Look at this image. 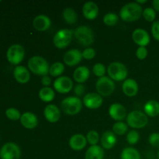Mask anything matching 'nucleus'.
I'll return each instance as SVG.
<instances>
[{
  "mask_svg": "<svg viewBox=\"0 0 159 159\" xmlns=\"http://www.w3.org/2000/svg\"><path fill=\"white\" fill-rule=\"evenodd\" d=\"M74 31L70 29L59 30L53 38V43L57 49L66 48L72 40Z\"/></svg>",
  "mask_w": 159,
  "mask_h": 159,
  "instance_id": "423d86ee",
  "label": "nucleus"
},
{
  "mask_svg": "<svg viewBox=\"0 0 159 159\" xmlns=\"http://www.w3.org/2000/svg\"><path fill=\"white\" fill-rule=\"evenodd\" d=\"M108 112L110 117L117 122L122 121L127 117V110L124 106L120 103L116 102V103L111 104L109 107Z\"/></svg>",
  "mask_w": 159,
  "mask_h": 159,
  "instance_id": "4468645a",
  "label": "nucleus"
},
{
  "mask_svg": "<svg viewBox=\"0 0 159 159\" xmlns=\"http://www.w3.org/2000/svg\"><path fill=\"white\" fill-rule=\"evenodd\" d=\"M20 120L22 126L26 129H29V130L36 128L37 124H38L37 116L31 112H26V113H23Z\"/></svg>",
  "mask_w": 159,
  "mask_h": 159,
  "instance_id": "aec40b11",
  "label": "nucleus"
},
{
  "mask_svg": "<svg viewBox=\"0 0 159 159\" xmlns=\"http://www.w3.org/2000/svg\"><path fill=\"white\" fill-rule=\"evenodd\" d=\"M127 125L134 129H141L148 124V116L139 110H134L127 116Z\"/></svg>",
  "mask_w": 159,
  "mask_h": 159,
  "instance_id": "0eeeda50",
  "label": "nucleus"
},
{
  "mask_svg": "<svg viewBox=\"0 0 159 159\" xmlns=\"http://www.w3.org/2000/svg\"><path fill=\"white\" fill-rule=\"evenodd\" d=\"M107 68L102 63H96L93 68V72L96 76L99 78H102L105 76Z\"/></svg>",
  "mask_w": 159,
  "mask_h": 159,
  "instance_id": "e433bc0d",
  "label": "nucleus"
},
{
  "mask_svg": "<svg viewBox=\"0 0 159 159\" xmlns=\"http://www.w3.org/2000/svg\"><path fill=\"white\" fill-rule=\"evenodd\" d=\"M61 108L65 114L74 116L81 112L82 102L77 96H68L61 101Z\"/></svg>",
  "mask_w": 159,
  "mask_h": 159,
  "instance_id": "7ed1b4c3",
  "label": "nucleus"
},
{
  "mask_svg": "<svg viewBox=\"0 0 159 159\" xmlns=\"http://www.w3.org/2000/svg\"><path fill=\"white\" fill-rule=\"evenodd\" d=\"M85 86L83 85V84H77V85L75 86L74 93H75V94L76 95V96H77V97L82 96V95L84 94V93H85Z\"/></svg>",
  "mask_w": 159,
  "mask_h": 159,
  "instance_id": "79ce46f5",
  "label": "nucleus"
},
{
  "mask_svg": "<svg viewBox=\"0 0 159 159\" xmlns=\"http://www.w3.org/2000/svg\"><path fill=\"white\" fill-rule=\"evenodd\" d=\"M43 116L49 123L54 124L57 122L61 118V110L54 104H49L43 110Z\"/></svg>",
  "mask_w": 159,
  "mask_h": 159,
  "instance_id": "dca6fc26",
  "label": "nucleus"
},
{
  "mask_svg": "<svg viewBox=\"0 0 159 159\" xmlns=\"http://www.w3.org/2000/svg\"><path fill=\"white\" fill-rule=\"evenodd\" d=\"M39 98L44 102H51L55 98V92L50 87H43L39 91Z\"/></svg>",
  "mask_w": 159,
  "mask_h": 159,
  "instance_id": "bb28decb",
  "label": "nucleus"
},
{
  "mask_svg": "<svg viewBox=\"0 0 159 159\" xmlns=\"http://www.w3.org/2000/svg\"><path fill=\"white\" fill-rule=\"evenodd\" d=\"M90 71L88 67L79 66L73 72V79L79 84H83L89 79Z\"/></svg>",
  "mask_w": 159,
  "mask_h": 159,
  "instance_id": "b1692460",
  "label": "nucleus"
},
{
  "mask_svg": "<svg viewBox=\"0 0 159 159\" xmlns=\"http://www.w3.org/2000/svg\"><path fill=\"white\" fill-rule=\"evenodd\" d=\"M54 88L56 92L61 94H66L71 91L73 88V82L69 77L61 76L57 78L54 82Z\"/></svg>",
  "mask_w": 159,
  "mask_h": 159,
  "instance_id": "9b49d317",
  "label": "nucleus"
},
{
  "mask_svg": "<svg viewBox=\"0 0 159 159\" xmlns=\"http://www.w3.org/2000/svg\"><path fill=\"white\" fill-rule=\"evenodd\" d=\"M6 116L9 120L16 121L18 120H20V117H21L22 115L17 109L11 107V108H8L6 110Z\"/></svg>",
  "mask_w": 159,
  "mask_h": 159,
  "instance_id": "f704fd0d",
  "label": "nucleus"
},
{
  "mask_svg": "<svg viewBox=\"0 0 159 159\" xmlns=\"http://www.w3.org/2000/svg\"><path fill=\"white\" fill-rule=\"evenodd\" d=\"M104 149L99 145L90 146L85 154V159H103Z\"/></svg>",
  "mask_w": 159,
  "mask_h": 159,
  "instance_id": "393cba45",
  "label": "nucleus"
},
{
  "mask_svg": "<svg viewBox=\"0 0 159 159\" xmlns=\"http://www.w3.org/2000/svg\"><path fill=\"white\" fill-rule=\"evenodd\" d=\"M152 34L154 38L159 41V20H156L152 23Z\"/></svg>",
  "mask_w": 159,
  "mask_h": 159,
  "instance_id": "a19ab883",
  "label": "nucleus"
},
{
  "mask_svg": "<svg viewBox=\"0 0 159 159\" xmlns=\"http://www.w3.org/2000/svg\"><path fill=\"white\" fill-rule=\"evenodd\" d=\"M13 75L16 80L20 84H26L30 79V72L23 65H18L13 70Z\"/></svg>",
  "mask_w": 159,
  "mask_h": 159,
  "instance_id": "6ab92c4d",
  "label": "nucleus"
},
{
  "mask_svg": "<svg viewBox=\"0 0 159 159\" xmlns=\"http://www.w3.org/2000/svg\"><path fill=\"white\" fill-rule=\"evenodd\" d=\"M62 17L68 24L72 25L77 23L78 14L72 8L68 7L64 9L63 12H62Z\"/></svg>",
  "mask_w": 159,
  "mask_h": 159,
  "instance_id": "cd10ccee",
  "label": "nucleus"
},
{
  "mask_svg": "<svg viewBox=\"0 0 159 159\" xmlns=\"http://www.w3.org/2000/svg\"><path fill=\"white\" fill-rule=\"evenodd\" d=\"M25 57V50L20 44H12L6 51V58L8 61L13 65L18 66L23 61Z\"/></svg>",
  "mask_w": 159,
  "mask_h": 159,
  "instance_id": "6e6552de",
  "label": "nucleus"
},
{
  "mask_svg": "<svg viewBox=\"0 0 159 159\" xmlns=\"http://www.w3.org/2000/svg\"><path fill=\"white\" fill-rule=\"evenodd\" d=\"M87 143L88 142H87L86 137L81 134H76L70 138L68 144L73 151L79 152V151L83 150L86 147Z\"/></svg>",
  "mask_w": 159,
  "mask_h": 159,
  "instance_id": "f3484780",
  "label": "nucleus"
},
{
  "mask_svg": "<svg viewBox=\"0 0 159 159\" xmlns=\"http://www.w3.org/2000/svg\"><path fill=\"white\" fill-rule=\"evenodd\" d=\"M82 54L79 50L71 49L66 51L64 54L63 61L66 65L69 67L75 66L79 65L82 60Z\"/></svg>",
  "mask_w": 159,
  "mask_h": 159,
  "instance_id": "ddd939ff",
  "label": "nucleus"
},
{
  "mask_svg": "<svg viewBox=\"0 0 159 159\" xmlns=\"http://www.w3.org/2000/svg\"><path fill=\"white\" fill-rule=\"evenodd\" d=\"M143 14L141 5L135 2H129L124 5L120 11V17L125 22H134L139 20Z\"/></svg>",
  "mask_w": 159,
  "mask_h": 159,
  "instance_id": "f257e3e1",
  "label": "nucleus"
},
{
  "mask_svg": "<svg viewBox=\"0 0 159 159\" xmlns=\"http://www.w3.org/2000/svg\"><path fill=\"white\" fill-rule=\"evenodd\" d=\"M158 159H159V151L158 152Z\"/></svg>",
  "mask_w": 159,
  "mask_h": 159,
  "instance_id": "49530a36",
  "label": "nucleus"
},
{
  "mask_svg": "<svg viewBox=\"0 0 159 159\" xmlns=\"http://www.w3.org/2000/svg\"><path fill=\"white\" fill-rule=\"evenodd\" d=\"M140 140V134L136 130H132L128 132L127 135V141L129 144H138V141Z\"/></svg>",
  "mask_w": 159,
  "mask_h": 159,
  "instance_id": "c9c22d12",
  "label": "nucleus"
},
{
  "mask_svg": "<svg viewBox=\"0 0 159 159\" xmlns=\"http://www.w3.org/2000/svg\"><path fill=\"white\" fill-rule=\"evenodd\" d=\"M86 140L87 142H88L91 146L97 145L99 140V133L95 130H89L86 134Z\"/></svg>",
  "mask_w": 159,
  "mask_h": 159,
  "instance_id": "473e14b6",
  "label": "nucleus"
},
{
  "mask_svg": "<svg viewBox=\"0 0 159 159\" xmlns=\"http://www.w3.org/2000/svg\"><path fill=\"white\" fill-rule=\"evenodd\" d=\"M104 24L107 26H113L119 21V16L114 12H107L102 19Z\"/></svg>",
  "mask_w": 159,
  "mask_h": 159,
  "instance_id": "7c9ffc66",
  "label": "nucleus"
},
{
  "mask_svg": "<svg viewBox=\"0 0 159 159\" xmlns=\"http://www.w3.org/2000/svg\"><path fill=\"white\" fill-rule=\"evenodd\" d=\"M96 89L98 94L101 96H109L114 92L115 83L110 77L103 76L97 80L96 83Z\"/></svg>",
  "mask_w": 159,
  "mask_h": 159,
  "instance_id": "9d476101",
  "label": "nucleus"
},
{
  "mask_svg": "<svg viewBox=\"0 0 159 159\" xmlns=\"http://www.w3.org/2000/svg\"><path fill=\"white\" fill-rule=\"evenodd\" d=\"M74 36L76 40L82 46H90L94 42V33L89 26H79L74 30Z\"/></svg>",
  "mask_w": 159,
  "mask_h": 159,
  "instance_id": "20e7f679",
  "label": "nucleus"
},
{
  "mask_svg": "<svg viewBox=\"0 0 159 159\" xmlns=\"http://www.w3.org/2000/svg\"><path fill=\"white\" fill-rule=\"evenodd\" d=\"M120 159H141V156L137 149L128 147L122 151Z\"/></svg>",
  "mask_w": 159,
  "mask_h": 159,
  "instance_id": "c85d7f7f",
  "label": "nucleus"
},
{
  "mask_svg": "<svg viewBox=\"0 0 159 159\" xmlns=\"http://www.w3.org/2000/svg\"><path fill=\"white\" fill-rule=\"evenodd\" d=\"M144 113L150 117H155L159 115V102L155 99L149 100L144 104Z\"/></svg>",
  "mask_w": 159,
  "mask_h": 159,
  "instance_id": "a878e982",
  "label": "nucleus"
},
{
  "mask_svg": "<svg viewBox=\"0 0 159 159\" xmlns=\"http://www.w3.org/2000/svg\"><path fill=\"white\" fill-rule=\"evenodd\" d=\"M127 130H128V125H127V124H125L122 121L115 123L113 126V132L116 135L121 136V135L125 134Z\"/></svg>",
  "mask_w": 159,
  "mask_h": 159,
  "instance_id": "2f4dec72",
  "label": "nucleus"
},
{
  "mask_svg": "<svg viewBox=\"0 0 159 159\" xmlns=\"http://www.w3.org/2000/svg\"><path fill=\"white\" fill-rule=\"evenodd\" d=\"M136 2L139 5L144 4V3L147 2V0H142V1H141V0H138V1H136Z\"/></svg>",
  "mask_w": 159,
  "mask_h": 159,
  "instance_id": "a18cd8bd",
  "label": "nucleus"
},
{
  "mask_svg": "<svg viewBox=\"0 0 159 159\" xmlns=\"http://www.w3.org/2000/svg\"><path fill=\"white\" fill-rule=\"evenodd\" d=\"M33 26L38 31H46L51 27V20L48 16L38 15L33 20Z\"/></svg>",
  "mask_w": 159,
  "mask_h": 159,
  "instance_id": "4be33fe9",
  "label": "nucleus"
},
{
  "mask_svg": "<svg viewBox=\"0 0 159 159\" xmlns=\"http://www.w3.org/2000/svg\"><path fill=\"white\" fill-rule=\"evenodd\" d=\"M152 6H153V9L156 12H159V0H154L152 2Z\"/></svg>",
  "mask_w": 159,
  "mask_h": 159,
  "instance_id": "c03bdc74",
  "label": "nucleus"
},
{
  "mask_svg": "<svg viewBox=\"0 0 159 159\" xmlns=\"http://www.w3.org/2000/svg\"><path fill=\"white\" fill-rule=\"evenodd\" d=\"M122 90L127 96L134 97L138 94L139 87L136 80L134 79H127L124 81V83L122 85Z\"/></svg>",
  "mask_w": 159,
  "mask_h": 159,
  "instance_id": "412c9836",
  "label": "nucleus"
},
{
  "mask_svg": "<svg viewBox=\"0 0 159 159\" xmlns=\"http://www.w3.org/2000/svg\"><path fill=\"white\" fill-rule=\"evenodd\" d=\"M107 73L113 81L121 82L127 79L128 70L121 62H112L107 68Z\"/></svg>",
  "mask_w": 159,
  "mask_h": 159,
  "instance_id": "39448f33",
  "label": "nucleus"
},
{
  "mask_svg": "<svg viewBox=\"0 0 159 159\" xmlns=\"http://www.w3.org/2000/svg\"><path fill=\"white\" fill-rule=\"evenodd\" d=\"M148 51L145 47H139L136 51V57L139 60H144L147 57Z\"/></svg>",
  "mask_w": 159,
  "mask_h": 159,
  "instance_id": "ea45409f",
  "label": "nucleus"
},
{
  "mask_svg": "<svg viewBox=\"0 0 159 159\" xmlns=\"http://www.w3.org/2000/svg\"><path fill=\"white\" fill-rule=\"evenodd\" d=\"M143 17L148 22H155L156 18V11L153 8L148 7L143 10Z\"/></svg>",
  "mask_w": 159,
  "mask_h": 159,
  "instance_id": "72a5a7b5",
  "label": "nucleus"
},
{
  "mask_svg": "<svg viewBox=\"0 0 159 159\" xmlns=\"http://www.w3.org/2000/svg\"><path fill=\"white\" fill-rule=\"evenodd\" d=\"M28 69L34 75L39 76L48 75L49 73V64L48 61L41 56H33L27 62Z\"/></svg>",
  "mask_w": 159,
  "mask_h": 159,
  "instance_id": "f03ea898",
  "label": "nucleus"
},
{
  "mask_svg": "<svg viewBox=\"0 0 159 159\" xmlns=\"http://www.w3.org/2000/svg\"><path fill=\"white\" fill-rule=\"evenodd\" d=\"M65 71V65L61 62H55L51 65L49 69V74L52 77H61Z\"/></svg>",
  "mask_w": 159,
  "mask_h": 159,
  "instance_id": "c756f323",
  "label": "nucleus"
},
{
  "mask_svg": "<svg viewBox=\"0 0 159 159\" xmlns=\"http://www.w3.org/2000/svg\"><path fill=\"white\" fill-rule=\"evenodd\" d=\"M132 39L134 42L139 47H145L150 43L151 37L147 30L141 28L134 30L132 34Z\"/></svg>",
  "mask_w": 159,
  "mask_h": 159,
  "instance_id": "2eb2a0df",
  "label": "nucleus"
},
{
  "mask_svg": "<svg viewBox=\"0 0 159 159\" xmlns=\"http://www.w3.org/2000/svg\"><path fill=\"white\" fill-rule=\"evenodd\" d=\"M102 96L96 93H87L83 98V104L89 110H96L102 105Z\"/></svg>",
  "mask_w": 159,
  "mask_h": 159,
  "instance_id": "f8f14e48",
  "label": "nucleus"
},
{
  "mask_svg": "<svg viewBox=\"0 0 159 159\" xmlns=\"http://www.w3.org/2000/svg\"><path fill=\"white\" fill-rule=\"evenodd\" d=\"M99 6L94 2H86L82 7L84 17L89 20H94L99 15Z\"/></svg>",
  "mask_w": 159,
  "mask_h": 159,
  "instance_id": "a211bd4d",
  "label": "nucleus"
},
{
  "mask_svg": "<svg viewBox=\"0 0 159 159\" xmlns=\"http://www.w3.org/2000/svg\"><path fill=\"white\" fill-rule=\"evenodd\" d=\"M21 149L20 146L14 142H7L2 146L0 149L1 159H20Z\"/></svg>",
  "mask_w": 159,
  "mask_h": 159,
  "instance_id": "1a4fd4ad",
  "label": "nucleus"
},
{
  "mask_svg": "<svg viewBox=\"0 0 159 159\" xmlns=\"http://www.w3.org/2000/svg\"><path fill=\"white\" fill-rule=\"evenodd\" d=\"M2 2V1H1V0H0V2Z\"/></svg>",
  "mask_w": 159,
  "mask_h": 159,
  "instance_id": "de8ad7c7",
  "label": "nucleus"
},
{
  "mask_svg": "<svg viewBox=\"0 0 159 159\" xmlns=\"http://www.w3.org/2000/svg\"><path fill=\"white\" fill-rule=\"evenodd\" d=\"M82 57L86 60H92L96 56V52L95 51L94 48H87L86 49L84 50L82 52Z\"/></svg>",
  "mask_w": 159,
  "mask_h": 159,
  "instance_id": "4c0bfd02",
  "label": "nucleus"
},
{
  "mask_svg": "<svg viewBox=\"0 0 159 159\" xmlns=\"http://www.w3.org/2000/svg\"><path fill=\"white\" fill-rule=\"evenodd\" d=\"M148 143L154 148H159V133L154 132L148 137Z\"/></svg>",
  "mask_w": 159,
  "mask_h": 159,
  "instance_id": "58836bf2",
  "label": "nucleus"
},
{
  "mask_svg": "<svg viewBox=\"0 0 159 159\" xmlns=\"http://www.w3.org/2000/svg\"><path fill=\"white\" fill-rule=\"evenodd\" d=\"M51 79L48 75L43 76L41 78V84L45 87H48L51 85Z\"/></svg>",
  "mask_w": 159,
  "mask_h": 159,
  "instance_id": "37998d69",
  "label": "nucleus"
},
{
  "mask_svg": "<svg viewBox=\"0 0 159 159\" xmlns=\"http://www.w3.org/2000/svg\"><path fill=\"white\" fill-rule=\"evenodd\" d=\"M117 143V138L113 131H106L101 137V144L102 148L106 150H110Z\"/></svg>",
  "mask_w": 159,
  "mask_h": 159,
  "instance_id": "5701e85b",
  "label": "nucleus"
}]
</instances>
